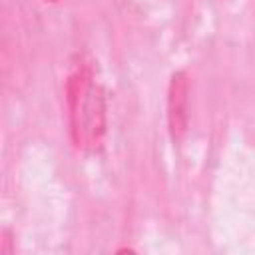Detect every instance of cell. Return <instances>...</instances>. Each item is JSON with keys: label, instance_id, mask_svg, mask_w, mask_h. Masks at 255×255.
Instances as JSON below:
<instances>
[{"label": "cell", "instance_id": "2", "mask_svg": "<svg viewBox=\"0 0 255 255\" xmlns=\"http://www.w3.org/2000/svg\"><path fill=\"white\" fill-rule=\"evenodd\" d=\"M187 80L183 72L171 78L169 86V126L173 137H181L187 126Z\"/></svg>", "mask_w": 255, "mask_h": 255}, {"label": "cell", "instance_id": "1", "mask_svg": "<svg viewBox=\"0 0 255 255\" xmlns=\"http://www.w3.org/2000/svg\"><path fill=\"white\" fill-rule=\"evenodd\" d=\"M68 100L72 110V133L78 145H94L100 141L106 128L104 98L92 74L82 68L72 74L68 84Z\"/></svg>", "mask_w": 255, "mask_h": 255}]
</instances>
